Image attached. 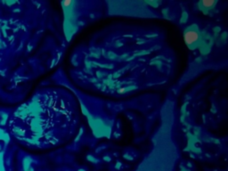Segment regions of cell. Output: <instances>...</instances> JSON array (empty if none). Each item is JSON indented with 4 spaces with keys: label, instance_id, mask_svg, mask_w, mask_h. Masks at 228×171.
Wrapping results in <instances>:
<instances>
[{
    "label": "cell",
    "instance_id": "obj_2",
    "mask_svg": "<svg viewBox=\"0 0 228 171\" xmlns=\"http://www.w3.org/2000/svg\"><path fill=\"white\" fill-rule=\"evenodd\" d=\"M80 123V108L74 94L63 86H50L37 92L15 110L8 129L29 149L50 150L70 142Z\"/></svg>",
    "mask_w": 228,
    "mask_h": 171
},
{
    "label": "cell",
    "instance_id": "obj_1",
    "mask_svg": "<svg viewBox=\"0 0 228 171\" xmlns=\"http://www.w3.org/2000/svg\"><path fill=\"white\" fill-rule=\"evenodd\" d=\"M177 68V55L162 28L117 21L80 41L69 56L68 70L86 92L120 100L163 88Z\"/></svg>",
    "mask_w": 228,
    "mask_h": 171
}]
</instances>
